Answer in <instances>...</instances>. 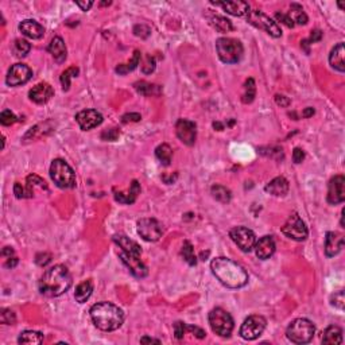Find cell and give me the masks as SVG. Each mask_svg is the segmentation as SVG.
Masks as SVG:
<instances>
[{
  "label": "cell",
  "instance_id": "cell-1",
  "mask_svg": "<svg viewBox=\"0 0 345 345\" xmlns=\"http://www.w3.org/2000/svg\"><path fill=\"white\" fill-rule=\"evenodd\" d=\"M213 275L229 289H240L248 283V274L243 266L228 257H216L211 263Z\"/></svg>",
  "mask_w": 345,
  "mask_h": 345
},
{
  "label": "cell",
  "instance_id": "cell-2",
  "mask_svg": "<svg viewBox=\"0 0 345 345\" xmlns=\"http://www.w3.org/2000/svg\"><path fill=\"white\" fill-rule=\"evenodd\" d=\"M73 279L71 272L62 264L49 269L39 281V291L46 297L55 298L71 289Z\"/></svg>",
  "mask_w": 345,
  "mask_h": 345
},
{
  "label": "cell",
  "instance_id": "cell-3",
  "mask_svg": "<svg viewBox=\"0 0 345 345\" xmlns=\"http://www.w3.org/2000/svg\"><path fill=\"white\" fill-rule=\"evenodd\" d=\"M89 313L94 327L103 332H113L123 325V310L111 302H99L93 305Z\"/></svg>",
  "mask_w": 345,
  "mask_h": 345
},
{
  "label": "cell",
  "instance_id": "cell-4",
  "mask_svg": "<svg viewBox=\"0 0 345 345\" xmlns=\"http://www.w3.org/2000/svg\"><path fill=\"white\" fill-rule=\"evenodd\" d=\"M316 333L314 324L306 318H297L290 322L286 329L287 339L294 344H308Z\"/></svg>",
  "mask_w": 345,
  "mask_h": 345
},
{
  "label": "cell",
  "instance_id": "cell-5",
  "mask_svg": "<svg viewBox=\"0 0 345 345\" xmlns=\"http://www.w3.org/2000/svg\"><path fill=\"white\" fill-rule=\"evenodd\" d=\"M216 50L218 58L224 64H237L244 53L241 42L234 38H218L216 41Z\"/></svg>",
  "mask_w": 345,
  "mask_h": 345
},
{
  "label": "cell",
  "instance_id": "cell-6",
  "mask_svg": "<svg viewBox=\"0 0 345 345\" xmlns=\"http://www.w3.org/2000/svg\"><path fill=\"white\" fill-rule=\"evenodd\" d=\"M50 177L61 189H72L76 186V174L64 159H54L52 162Z\"/></svg>",
  "mask_w": 345,
  "mask_h": 345
},
{
  "label": "cell",
  "instance_id": "cell-7",
  "mask_svg": "<svg viewBox=\"0 0 345 345\" xmlns=\"http://www.w3.org/2000/svg\"><path fill=\"white\" fill-rule=\"evenodd\" d=\"M209 325L212 330L220 337H229L232 334V330L235 327V322L232 316L227 310L221 308H216L209 313Z\"/></svg>",
  "mask_w": 345,
  "mask_h": 345
},
{
  "label": "cell",
  "instance_id": "cell-8",
  "mask_svg": "<svg viewBox=\"0 0 345 345\" xmlns=\"http://www.w3.org/2000/svg\"><path fill=\"white\" fill-rule=\"evenodd\" d=\"M247 20H248L250 24L255 26L259 30H263V31H266L267 34L274 36V38H279L282 36L281 27L278 26V23L275 20H272L270 17H267L264 12L259 11V10H254V11L248 12Z\"/></svg>",
  "mask_w": 345,
  "mask_h": 345
},
{
  "label": "cell",
  "instance_id": "cell-9",
  "mask_svg": "<svg viewBox=\"0 0 345 345\" xmlns=\"http://www.w3.org/2000/svg\"><path fill=\"white\" fill-rule=\"evenodd\" d=\"M282 234L289 239L295 240V241H304L308 237L309 232H308V228H306L305 222L302 221V218L297 213H292L291 216L287 218L285 225L282 227Z\"/></svg>",
  "mask_w": 345,
  "mask_h": 345
},
{
  "label": "cell",
  "instance_id": "cell-10",
  "mask_svg": "<svg viewBox=\"0 0 345 345\" xmlns=\"http://www.w3.org/2000/svg\"><path fill=\"white\" fill-rule=\"evenodd\" d=\"M266 325H267V321L264 317L250 316L240 327V337L247 341L256 340L264 332Z\"/></svg>",
  "mask_w": 345,
  "mask_h": 345
},
{
  "label": "cell",
  "instance_id": "cell-11",
  "mask_svg": "<svg viewBox=\"0 0 345 345\" xmlns=\"http://www.w3.org/2000/svg\"><path fill=\"white\" fill-rule=\"evenodd\" d=\"M229 236L243 252L252 251L256 243V236L254 231L247 227H235L229 231Z\"/></svg>",
  "mask_w": 345,
  "mask_h": 345
},
{
  "label": "cell",
  "instance_id": "cell-12",
  "mask_svg": "<svg viewBox=\"0 0 345 345\" xmlns=\"http://www.w3.org/2000/svg\"><path fill=\"white\" fill-rule=\"evenodd\" d=\"M138 234L146 241H158L163 235V227L155 218H142L138 221Z\"/></svg>",
  "mask_w": 345,
  "mask_h": 345
},
{
  "label": "cell",
  "instance_id": "cell-13",
  "mask_svg": "<svg viewBox=\"0 0 345 345\" xmlns=\"http://www.w3.org/2000/svg\"><path fill=\"white\" fill-rule=\"evenodd\" d=\"M33 77V71L30 69L27 65L24 64H15L10 68V71L7 73L6 82L10 87H20L26 82H29Z\"/></svg>",
  "mask_w": 345,
  "mask_h": 345
},
{
  "label": "cell",
  "instance_id": "cell-14",
  "mask_svg": "<svg viewBox=\"0 0 345 345\" xmlns=\"http://www.w3.org/2000/svg\"><path fill=\"white\" fill-rule=\"evenodd\" d=\"M177 136L186 146H193L197 139V126L192 120L180 119L176 124Z\"/></svg>",
  "mask_w": 345,
  "mask_h": 345
},
{
  "label": "cell",
  "instance_id": "cell-15",
  "mask_svg": "<svg viewBox=\"0 0 345 345\" xmlns=\"http://www.w3.org/2000/svg\"><path fill=\"white\" fill-rule=\"evenodd\" d=\"M345 200V178L343 176L333 177L327 186V202L337 205Z\"/></svg>",
  "mask_w": 345,
  "mask_h": 345
},
{
  "label": "cell",
  "instance_id": "cell-16",
  "mask_svg": "<svg viewBox=\"0 0 345 345\" xmlns=\"http://www.w3.org/2000/svg\"><path fill=\"white\" fill-rule=\"evenodd\" d=\"M76 122L80 126V128L89 131L103 123V115L96 109H84L76 115Z\"/></svg>",
  "mask_w": 345,
  "mask_h": 345
},
{
  "label": "cell",
  "instance_id": "cell-17",
  "mask_svg": "<svg viewBox=\"0 0 345 345\" xmlns=\"http://www.w3.org/2000/svg\"><path fill=\"white\" fill-rule=\"evenodd\" d=\"M119 257L122 259L127 269L129 270V272L136 276V278H145L148 274V269L147 266L141 260V256H134V255H128L126 252H120L119 254Z\"/></svg>",
  "mask_w": 345,
  "mask_h": 345
},
{
  "label": "cell",
  "instance_id": "cell-18",
  "mask_svg": "<svg viewBox=\"0 0 345 345\" xmlns=\"http://www.w3.org/2000/svg\"><path fill=\"white\" fill-rule=\"evenodd\" d=\"M54 91L50 87V84L47 82H41L36 85L34 88L29 92V97L31 101H34L36 104H46L49 100L53 97Z\"/></svg>",
  "mask_w": 345,
  "mask_h": 345
},
{
  "label": "cell",
  "instance_id": "cell-19",
  "mask_svg": "<svg viewBox=\"0 0 345 345\" xmlns=\"http://www.w3.org/2000/svg\"><path fill=\"white\" fill-rule=\"evenodd\" d=\"M344 247V237L339 232H327L325 237V254L327 257L339 255Z\"/></svg>",
  "mask_w": 345,
  "mask_h": 345
},
{
  "label": "cell",
  "instance_id": "cell-20",
  "mask_svg": "<svg viewBox=\"0 0 345 345\" xmlns=\"http://www.w3.org/2000/svg\"><path fill=\"white\" fill-rule=\"evenodd\" d=\"M255 254L260 260H267L274 255L275 252V241L272 239V236H263L262 239H259V241L255 243Z\"/></svg>",
  "mask_w": 345,
  "mask_h": 345
},
{
  "label": "cell",
  "instance_id": "cell-21",
  "mask_svg": "<svg viewBox=\"0 0 345 345\" xmlns=\"http://www.w3.org/2000/svg\"><path fill=\"white\" fill-rule=\"evenodd\" d=\"M212 4L222 7L224 11H227L234 17L248 15V12H250V4L246 1H217V3L212 1Z\"/></svg>",
  "mask_w": 345,
  "mask_h": 345
},
{
  "label": "cell",
  "instance_id": "cell-22",
  "mask_svg": "<svg viewBox=\"0 0 345 345\" xmlns=\"http://www.w3.org/2000/svg\"><path fill=\"white\" fill-rule=\"evenodd\" d=\"M19 30L23 33L24 36L31 39H41L43 34H45V29L43 26L33 20V19H26L22 23L19 24Z\"/></svg>",
  "mask_w": 345,
  "mask_h": 345
},
{
  "label": "cell",
  "instance_id": "cell-23",
  "mask_svg": "<svg viewBox=\"0 0 345 345\" xmlns=\"http://www.w3.org/2000/svg\"><path fill=\"white\" fill-rule=\"evenodd\" d=\"M113 241L122 248V251L128 254V255H134V256H141L142 255L141 246L136 241H134V240L124 236V235H115L113 236Z\"/></svg>",
  "mask_w": 345,
  "mask_h": 345
},
{
  "label": "cell",
  "instance_id": "cell-24",
  "mask_svg": "<svg viewBox=\"0 0 345 345\" xmlns=\"http://www.w3.org/2000/svg\"><path fill=\"white\" fill-rule=\"evenodd\" d=\"M345 50H344V43L340 42L336 46L333 47V50L330 52L329 55V64L330 66L336 69L340 73H344L345 72Z\"/></svg>",
  "mask_w": 345,
  "mask_h": 345
},
{
  "label": "cell",
  "instance_id": "cell-25",
  "mask_svg": "<svg viewBox=\"0 0 345 345\" xmlns=\"http://www.w3.org/2000/svg\"><path fill=\"white\" fill-rule=\"evenodd\" d=\"M49 53L53 55V58L58 62L62 64L66 57H68V50H66V45H65L64 39L61 36H54L50 45L47 47Z\"/></svg>",
  "mask_w": 345,
  "mask_h": 345
},
{
  "label": "cell",
  "instance_id": "cell-26",
  "mask_svg": "<svg viewBox=\"0 0 345 345\" xmlns=\"http://www.w3.org/2000/svg\"><path fill=\"white\" fill-rule=\"evenodd\" d=\"M264 190L275 197H285L289 193V182L283 177H276L266 185Z\"/></svg>",
  "mask_w": 345,
  "mask_h": 345
},
{
  "label": "cell",
  "instance_id": "cell-27",
  "mask_svg": "<svg viewBox=\"0 0 345 345\" xmlns=\"http://www.w3.org/2000/svg\"><path fill=\"white\" fill-rule=\"evenodd\" d=\"M322 343L327 345H337L343 344V330L341 327L336 325H330L324 330L322 336Z\"/></svg>",
  "mask_w": 345,
  "mask_h": 345
},
{
  "label": "cell",
  "instance_id": "cell-28",
  "mask_svg": "<svg viewBox=\"0 0 345 345\" xmlns=\"http://www.w3.org/2000/svg\"><path fill=\"white\" fill-rule=\"evenodd\" d=\"M93 291V282L92 281H84L76 287V292H74V298L78 304H85Z\"/></svg>",
  "mask_w": 345,
  "mask_h": 345
},
{
  "label": "cell",
  "instance_id": "cell-29",
  "mask_svg": "<svg viewBox=\"0 0 345 345\" xmlns=\"http://www.w3.org/2000/svg\"><path fill=\"white\" fill-rule=\"evenodd\" d=\"M141 193V185L138 181H132L131 186H129V192L127 194L116 193L115 194V200L122 202V204H132L135 202V200L138 197V194Z\"/></svg>",
  "mask_w": 345,
  "mask_h": 345
},
{
  "label": "cell",
  "instance_id": "cell-30",
  "mask_svg": "<svg viewBox=\"0 0 345 345\" xmlns=\"http://www.w3.org/2000/svg\"><path fill=\"white\" fill-rule=\"evenodd\" d=\"M19 344H29V345H38L43 343V334L36 330H24L20 333L18 339Z\"/></svg>",
  "mask_w": 345,
  "mask_h": 345
},
{
  "label": "cell",
  "instance_id": "cell-31",
  "mask_svg": "<svg viewBox=\"0 0 345 345\" xmlns=\"http://www.w3.org/2000/svg\"><path fill=\"white\" fill-rule=\"evenodd\" d=\"M289 17L292 19L294 24H301V26H305L308 23V15L305 14L304 8L302 6H299L297 3H292L291 7H290V12H289Z\"/></svg>",
  "mask_w": 345,
  "mask_h": 345
},
{
  "label": "cell",
  "instance_id": "cell-32",
  "mask_svg": "<svg viewBox=\"0 0 345 345\" xmlns=\"http://www.w3.org/2000/svg\"><path fill=\"white\" fill-rule=\"evenodd\" d=\"M26 197H33L34 194V187H41V189H47L46 182L42 180L41 177L36 176V174H31L26 178Z\"/></svg>",
  "mask_w": 345,
  "mask_h": 345
},
{
  "label": "cell",
  "instance_id": "cell-33",
  "mask_svg": "<svg viewBox=\"0 0 345 345\" xmlns=\"http://www.w3.org/2000/svg\"><path fill=\"white\" fill-rule=\"evenodd\" d=\"M139 64H141V52H139V50H135L134 55H132V58H131L128 64L119 65V66H116L115 71H116V73H119V74H127L129 72L135 71Z\"/></svg>",
  "mask_w": 345,
  "mask_h": 345
},
{
  "label": "cell",
  "instance_id": "cell-34",
  "mask_svg": "<svg viewBox=\"0 0 345 345\" xmlns=\"http://www.w3.org/2000/svg\"><path fill=\"white\" fill-rule=\"evenodd\" d=\"M211 192H212V196H213L217 201L222 202V204H227V202H229L231 199H232V193H231V190H229L228 187L222 186V185H213L211 189Z\"/></svg>",
  "mask_w": 345,
  "mask_h": 345
},
{
  "label": "cell",
  "instance_id": "cell-35",
  "mask_svg": "<svg viewBox=\"0 0 345 345\" xmlns=\"http://www.w3.org/2000/svg\"><path fill=\"white\" fill-rule=\"evenodd\" d=\"M211 24L220 33H229L234 30V26L231 23V20L224 18L221 15H213L211 18Z\"/></svg>",
  "mask_w": 345,
  "mask_h": 345
},
{
  "label": "cell",
  "instance_id": "cell-36",
  "mask_svg": "<svg viewBox=\"0 0 345 345\" xmlns=\"http://www.w3.org/2000/svg\"><path fill=\"white\" fill-rule=\"evenodd\" d=\"M256 96V85H255V81L254 78H248L244 84V92H243V96H241V101L244 104H251L254 99Z\"/></svg>",
  "mask_w": 345,
  "mask_h": 345
},
{
  "label": "cell",
  "instance_id": "cell-37",
  "mask_svg": "<svg viewBox=\"0 0 345 345\" xmlns=\"http://www.w3.org/2000/svg\"><path fill=\"white\" fill-rule=\"evenodd\" d=\"M155 155H157V158L162 162L163 166H169L170 162H171V158H173V150H171V147H170L169 145L163 143V145L157 147Z\"/></svg>",
  "mask_w": 345,
  "mask_h": 345
},
{
  "label": "cell",
  "instance_id": "cell-38",
  "mask_svg": "<svg viewBox=\"0 0 345 345\" xmlns=\"http://www.w3.org/2000/svg\"><path fill=\"white\" fill-rule=\"evenodd\" d=\"M78 73H80V69H78L77 66H71L69 69H66V71L61 74V85H62V89H64L65 92L69 91L72 78L78 76Z\"/></svg>",
  "mask_w": 345,
  "mask_h": 345
},
{
  "label": "cell",
  "instance_id": "cell-39",
  "mask_svg": "<svg viewBox=\"0 0 345 345\" xmlns=\"http://www.w3.org/2000/svg\"><path fill=\"white\" fill-rule=\"evenodd\" d=\"M135 89L143 96H151V94H159L161 93V88L158 85H152L146 81H141L135 84Z\"/></svg>",
  "mask_w": 345,
  "mask_h": 345
},
{
  "label": "cell",
  "instance_id": "cell-40",
  "mask_svg": "<svg viewBox=\"0 0 345 345\" xmlns=\"http://www.w3.org/2000/svg\"><path fill=\"white\" fill-rule=\"evenodd\" d=\"M181 254L183 259H185V262H186L189 266H196V263H197V257L194 255V248L190 241H187V240L186 241H183Z\"/></svg>",
  "mask_w": 345,
  "mask_h": 345
},
{
  "label": "cell",
  "instance_id": "cell-41",
  "mask_svg": "<svg viewBox=\"0 0 345 345\" xmlns=\"http://www.w3.org/2000/svg\"><path fill=\"white\" fill-rule=\"evenodd\" d=\"M30 50H31V45L26 39H17L14 43V53L19 58L26 57L30 53Z\"/></svg>",
  "mask_w": 345,
  "mask_h": 345
},
{
  "label": "cell",
  "instance_id": "cell-42",
  "mask_svg": "<svg viewBox=\"0 0 345 345\" xmlns=\"http://www.w3.org/2000/svg\"><path fill=\"white\" fill-rule=\"evenodd\" d=\"M17 321L15 313L11 309H0V322L4 325H14Z\"/></svg>",
  "mask_w": 345,
  "mask_h": 345
},
{
  "label": "cell",
  "instance_id": "cell-43",
  "mask_svg": "<svg viewBox=\"0 0 345 345\" xmlns=\"http://www.w3.org/2000/svg\"><path fill=\"white\" fill-rule=\"evenodd\" d=\"M344 304H345V297H344V291H343V290L334 292L333 295L330 297V305H332V306H334L336 309L344 310Z\"/></svg>",
  "mask_w": 345,
  "mask_h": 345
},
{
  "label": "cell",
  "instance_id": "cell-44",
  "mask_svg": "<svg viewBox=\"0 0 345 345\" xmlns=\"http://www.w3.org/2000/svg\"><path fill=\"white\" fill-rule=\"evenodd\" d=\"M18 122V117L15 116V113L11 112L10 109H6V111L1 112L0 115V123L3 126H11V124L17 123Z\"/></svg>",
  "mask_w": 345,
  "mask_h": 345
},
{
  "label": "cell",
  "instance_id": "cell-45",
  "mask_svg": "<svg viewBox=\"0 0 345 345\" xmlns=\"http://www.w3.org/2000/svg\"><path fill=\"white\" fill-rule=\"evenodd\" d=\"M119 129L116 128H111V129H106L103 134H101V139L103 141H108V142H115L119 138Z\"/></svg>",
  "mask_w": 345,
  "mask_h": 345
},
{
  "label": "cell",
  "instance_id": "cell-46",
  "mask_svg": "<svg viewBox=\"0 0 345 345\" xmlns=\"http://www.w3.org/2000/svg\"><path fill=\"white\" fill-rule=\"evenodd\" d=\"M150 33H151L150 27H147V26H145V24H138V26H135L134 27V34L136 36L147 38V36H150Z\"/></svg>",
  "mask_w": 345,
  "mask_h": 345
},
{
  "label": "cell",
  "instance_id": "cell-47",
  "mask_svg": "<svg viewBox=\"0 0 345 345\" xmlns=\"http://www.w3.org/2000/svg\"><path fill=\"white\" fill-rule=\"evenodd\" d=\"M275 18H276V20H279V22H282L283 24H286L287 27H294L295 24H294V22H292V19L289 17V14H285V12H276L275 14Z\"/></svg>",
  "mask_w": 345,
  "mask_h": 345
},
{
  "label": "cell",
  "instance_id": "cell-48",
  "mask_svg": "<svg viewBox=\"0 0 345 345\" xmlns=\"http://www.w3.org/2000/svg\"><path fill=\"white\" fill-rule=\"evenodd\" d=\"M185 333H186V324L182 321L176 322V324H174V334H176V339L181 340Z\"/></svg>",
  "mask_w": 345,
  "mask_h": 345
},
{
  "label": "cell",
  "instance_id": "cell-49",
  "mask_svg": "<svg viewBox=\"0 0 345 345\" xmlns=\"http://www.w3.org/2000/svg\"><path fill=\"white\" fill-rule=\"evenodd\" d=\"M52 262V255L50 254H38L36 256V263L41 267H45L46 264H49Z\"/></svg>",
  "mask_w": 345,
  "mask_h": 345
},
{
  "label": "cell",
  "instance_id": "cell-50",
  "mask_svg": "<svg viewBox=\"0 0 345 345\" xmlns=\"http://www.w3.org/2000/svg\"><path fill=\"white\" fill-rule=\"evenodd\" d=\"M154 69H155V59L148 55L146 58L145 65L142 66V71H143V73H146V74H150V73L154 72Z\"/></svg>",
  "mask_w": 345,
  "mask_h": 345
},
{
  "label": "cell",
  "instance_id": "cell-51",
  "mask_svg": "<svg viewBox=\"0 0 345 345\" xmlns=\"http://www.w3.org/2000/svg\"><path fill=\"white\" fill-rule=\"evenodd\" d=\"M186 332H190L192 334H194L197 339H204L205 336H206V333H205L204 330L201 329V327H193V325H186Z\"/></svg>",
  "mask_w": 345,
  "mask_h": 345
},
{
  "label": "cell",
  "instance_id": "cell-52",
  "mask_svg": "<svg viewBox=\"0 0 345 345\" xmlns=\"http://www.w3.org/2000/svg\"><path fill=\"white\" fill-rule=\"evenodd\" d=\"M305 159V152L304 150H301V148H294V151H292V161H294V163H301L302 161Z\"/></svg>",
  "mask_w": 345,
  "mask_h": 345
},
{
  "label": "cell",
  "instance_id": "cell-53",
  "mask_svg": "<svg viewBox=\"0 0 345 345\" xmlns=\"http://www.w3.org/2000/svg\"><path fill=\"white\" fill-rule=\"evenodd\" d=\"M14 193L17 196V199H24L26 197V187H23L19 182L14 185Z\"/></svg>",
  "mask_w": 345,
  "mask_h": 345
},
{
  "label": "cell",
  "instance_id": "cell-54",
  "mask_svg": "<svg viewBox=\"0 0 345 345\" xmlns=\"http://www.w3.org/2000/svg\"><path fill=\"white\" fill-rule=\"evenodd\" d=\"M122 119H123V123H129V122H139L142 116L139 113H126Z\"/></svg>",
  "mask_w": 345,
  "mask_h": 345
},
{
  "label": "cell",
  "instance_id": "cell-55",
  "mask_svg": "<svg viewBox=\"0 0 345 345\" xmlns=\"http://www.w3.org/2000/svg\"><path fill=\"white\" fill-rule=\"evenodd\" d=\"M275 101L276 104L281 107H289L290 106V99L286 97V96H282V94H276L275 96Z\"/></svg>",
  "mask_w": 345,
  "mask_h": 345
},
{
  "label": "cell",
  "instance_id": "cell-56",
  "mask_svg": "<svg viewBox=\"0 0 345 345\" xmlns=\"http://www.w3.org/2000/svg\"><path fill=\"white\" fill-rule=\"evenodd\" d=\"M321 38H322L321 30H313L311 34H310V38L308 39V42H309V43H314V42L321 41Z\"/></svg>",
  "mask_w": 345,
  "mask_h": 345
},
{
  "label": "cell",
  "instance_id": "cell-57",
  "mask_svg": "<svg viewBox=\"0 0 345 345\" xmlns=\"http://www.w3.org/2000/svg\"><path fill=\"white\" fill-rule=\"evenodd\" d=\"M76 4L81 8V11H89V8L93 6V1H76Z\"/></svg>",
  "mask_w": 345,
  "mask_h": 345
},
{
  "label": "cell",
  "instance_id": "cell-58",
  "mask_svg": "<svg viewBox=\"0 0 345 345\" xmlns=\"http://www.w3.org/2000/svg\"><path fill=\"white\" fill-rule=\"evenodd\" d=\"M17 264H18V257L12 256V257H8V259H7V262L4 263V266H6V267H8V269H14Z\"/></svg>",
  "mask_w": 345,
  "mask_h": 345
},
{
  "label": "cell",
  "instance_id": "cell-59",
  "mask_svg": "<svg viewBox=\"0 0 345 345\" xmlns=\"http://www.w3.org/2000/svg\"><path fill=\"white\" fill-rule=\"evenodd\" d=\"M1 255H3V256H7V257H12V256H15V251L12 250L11 247H4V248H3V251H1Z\"/></svg>",
  "mask_w": 345,
  "mask_h": 345
},
{
  "label": "cell",
  "instance_id": "cell-60",
  "mask_svg": "<svg viewBox=\"0 0 345 345\" xmlns=\"http://www.w3.org/2000/svg\"><path fill=\"white\" fill-rule=\"evenodd\" d=\"M141 343L142 344H161V341H159V340L150 339V337H147V336H145V337L141 340Z\"/></svg>",
  "mask_w": 345,
  "mask_h": 345
},
{
  "label": "cell",
  "instance_id": "cell-61",
  "mask_svg": "<svg viewBox=\"0 0 345 345\" xmlns=\"http://www.w3.org/2000/svg\"><path fill=\"white\" fill-rule=\"evenodd\" d=\"M314 115V109L313 108H310V107H308V108H305L304 109V112H302V116L304 117H310V116H313Z\"/></svg>",
  "mask_w": 345,
  "mask_h": 345
},
{
  "label": "cell",
  "instance_id": "cell-62",
  "mask_svg": "<svg viewBox=\"0 0 345 345\" xmlns=\"http://www.w3.org/2000/svg\"><path fill=\"white\" fill-rule=\"evenodd\" d=\"M213 127H215L217 131H222V129H224V126H222L221 123H218V122H215V123H213Z\"/></svg>",
  "mask_w": 345,
  "mask_h": 345
}]
</instances>
